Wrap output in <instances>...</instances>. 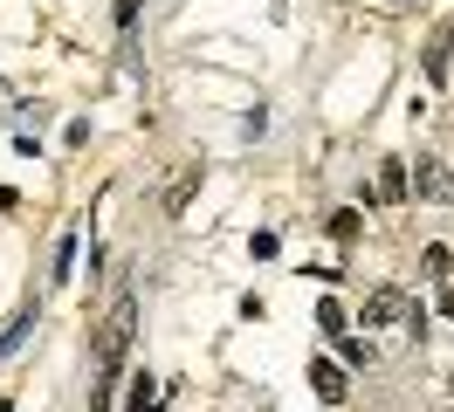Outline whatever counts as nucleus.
<instances>
[{"label":"nucleus","instance_id":"nucleus-11","mask_svg":"<svg viewBox=\"0 0 454 412\" xmlns=\"http://www.w3.org/2000/svg\"><path fill=\"white\" fill-rule=\"evenodd\" d=\"M76 241H83V234H62V241H56V268H49V282H69V268H76Z\"/></svg>","mask_w":454,"mask_h":412},{"label":"nucleus","instance_id":"nucleus-10","mask_svg":"<svg viewBox=\"0 0 454 412\" xmlns=\"http://www.w3.org/2000/svg\"><path fill=\"white\" fill-rule=\"evenodd\" d=\"M448 55H454V35H434V49H427V82H448Z\"/></svg>","mask_w":454,"mask_h":412},{"label":"nucleus","instance_id":"nucleus-2","mask_svg":"<svg viewBox=\"0 0 454 412\" xmlns=\"http://www.w3.org/2000/svg\"><path fill=\"white\" fill-rule=\"evenodd\" d=\"M406 192H420V199H454V179H448V165L434 159V152H420V159L406 165Z\"/></svg>","mask_w":454,"mask_h":412},{"label":"nucleus","instance_id":"nucleus-13","mask_svg":"<svg viewBox=\"0 0 454 412\" xmlns=\"http://www.w3.org/2000/svg\"><path fill=\"white\" fill-rule=\"evenodd\" d=\"M193 186H200V172H179V186L166 192V206H172V214H179V206H186V192H193Z\"/></svg>","mask_w":454,"mask_h":412},{"label":"nucleus","instance_id":"nucleus-5","mask_svg":"<svg viewBox=\"0 0 454 412\" xmlns=\"http://www.w3.org/2000/svg\"><path fill=\"white\" fill-rule=\"evenodd\" d=\"M386 316H406V296H399V289H372L365 296V323H386Z\"/></svg>","mask_w":454,"mask_h":412},{"label":"nucleus","instance_id":"nucleus-12","mask_svg":"<svg viewBox=\"0 0 454 412\" xmlns=\"http://www.w3.org/2000/svg\"><path fill=\"white\" fill-rule=\"evenodd\" d=\"M317 323L331 330V337H344V302H331V296H324V302H317Z\"/></svg>","mask_w":454,"mask_h":412},{"label":"nucleus","instance_id":"nucleus-6","mask_svg":"<svg viewBox=\"0 0 454 412\" xmlns=\"http://www.w3.org/2000/svg\"><path fill=\"white\" fill-rule=\"evenodd\" d=\"M28 330H35V309H21V316H14V323L0 330V364H7V357L21 351V344H28Z\"/></svg>","mask_w":454,"mask_h":412},{"label":"nucleus","instance_id":"nucleus-1","mask_svg":"<svg viewBox=\"0 0 454 412\" xmlns=\"http://www.w3.org/2000/svg\"><path fill=\"white\" fill-rule=\"evenodd\" d=\"M131 330H138V302L117 296L111 323H104V337H97V371H104V392H97V412H111L104 399H111V378L124 371V351H131Z\"/></svg>","mask_w":454,"mask_h":412},{"label":"nucleus","instance_id":"nucleus-9","mask_svg":"<svg viewBox=\"0 0 454 412\" xmlns=\"http://www.w3.org/2000/svg\"><path fill=\"white\" fill-rule=\"evenodd\" d=\"M358 227H365V214H358V206H344V214L324 220V234H331V241H358Z\"/></svg>","mask_w":454,"mask_h":412},{"label":"nucleus","instance_id":"nucleus-3","mask_svg":"<svg viewBox=\"0 0 454 412\" xmlns=\"http://www.w3.org/2000/svg\"><path fill=\"white\" fill-rule=\"evenodd\" d=\"M310 392L324 399V406H344V392H351V385H344V364H338V357H310Z\"/></svg>","mask_w":454,"mask_h":412},{"label":"nucleus","instance_id":"nucleus-4","mask_svg":"<svg viewBox=\"0 0 454 412\" xmlns=\"http://www.w3.org/2000/svg\"><path fill=\"white\" fill-rule=\"evenodd\" d=\"M124 412H159V378H152V371H131V385H124Z\"/></svg>","mask_w":454,"mask_h":412},{"label":"nucleus","instance_id":"nucleus-7","mask_svg":"<svg viewBox=\"0 0 454 412\" xmlns=\"http://www.w3.org/2000/svg\"><path fill=\"white\" fill-rule=\"evenodd\" d=\"M379 199H406V159L379 165Z\"/></svg>","mask_w":454,"mask_h":412},{"label":"nucleus","instance_id":"nucleus-8","mask_svg":"<svg viewBox=\"0 0 454 412\" xmlns=\"http://www.w3.org/2000/svg\"><path fill=\"white\" fill-rule=\"evenodd\" d=\"M338 357L351 364V371H365V364H379V351H372V337H338Z\"/></svg>","mask_w":454,"mask_h":412}]
</instances>
